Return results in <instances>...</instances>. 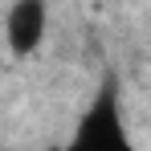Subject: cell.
I'll return each instance as SVG.
<instances>
[{
	"label": "cell",
	"instance_id": "3957f363",
	"mask_svg": "<svg viewBox=\"0 0 151 151\" xmlns=\"http://www.w3.org/2000/svg\"><path fill=\"white\" fill-rule=\"evenodd\" d=\"M61 151H65V147H61Z\"/></svg>",
	"mask_w": 151,
	"mask_h": 151
},
{
	"label": "cell",
	"instance_id": "7a4b0ae2",
	"mask_svg": "<svg viewBox=\"0 0 151 151\" xmlns=\"http://www.w3.org/2000/svg\"><path fill=\"white\" fill-rule=\"evenodd\" d=\"M45 29H49V8L45 0H12L8 17H4V41L12 57H29V53L41 49L45 41Z\"/></svg>",
	"mask_w": 151,
	"mask_h": 151
},
{
	"label": "cell",
	"instance_id": "6da1fadb",
	"mask_svg": "<svg viewBox=\"0 0 151 151\" xmlns=\"http://www.w3.org/2000/svg\"><path fill=\"white\" fill-rule=\"evenodd\" d=\"M65 151H135L131 135H127V123H123V102H119V82L114 78H106L102 90L94 94V102L82 110Z\"/></svg>",
	"mask_w": 151,
	"mask_h": 151
}]
</instances>
